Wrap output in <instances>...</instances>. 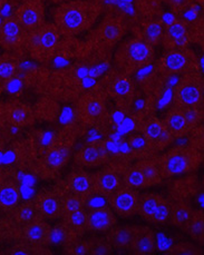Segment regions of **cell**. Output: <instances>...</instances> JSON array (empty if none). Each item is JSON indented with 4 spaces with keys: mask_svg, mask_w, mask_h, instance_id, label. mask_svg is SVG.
<instances>
[{
    "mask_svg": "<svg viewBox=\"0 0 204 255\" xmlns=\"http://www.w3.org/2000/svg\"><path fill=\"white\" fill-rule=\"evenodd\" d=\"M6 2H7V0H0V10H1V9L3 8V6L6 4Z\"/></svg>",
    "mask_w": 204,
    "mask_h": 255,
    "instance_id": "681fc988",
    "label": "cell"
},
{
    "mask_svg": "<svg viewBox=\"0 0 204 255\" xmlns=\"http://www.w3.org/2000/svg\"><path fill=\"white\" fill-rule=\"evenodd\" d=\"M161 196L162 195L156 194V193H144V194H140L137 214L143 220L149 222L151 216L154 213L156 206L159 204Z\"/></svg>",
    "mask_w": 204,
    "mask_h": 255,
    "instance_id": "836d02e7",
    "label": "cell"
},
{
    "mask_svg": "<svg viewBox=\"0 0 204 255\" xmlns=\"http://www.w3.org/2000/svg\"><path fill=\"white\" fill-rule=\"evenodd\" d=\"M77 113L85 124L94 125L103 120L106 113V104L102 94L88 93L79 99Z\"/></svg>",
    "mask_w": 204,
    "mask_h": 255,
    "instance_id": "4fadbf2b",
    "label": "cell"
},
{
    "mask_svg": "<svg viewBox=\"0 0 204 255\" xmlns=\"http://www.w3.org/2000/svg\"><path fill=\"white\" fill-rule=\"evenodd\" d=\"M6 125V120H4V110H3V104L0 102V130L3 128V126Z\"/></svg>",
    "mask_w": 204,
    "mask_h": 255,
    "instance_id": "bcb514c9",
    "label": "cell"
},
{
    "mask_svg": "<svg viewBox=\"0 0 204 255\" xmlns=\"http://www.w3.org/2000/svg\"><path fill=\"white\" fill-rule=\"evenodd\" d=\"M66 192L86 197L92 192V174L85 172L84 169H75L69 174L65 181Z\"/></svg>",
    "mask_w": 204,
    "mask_h": 255,
    "instance_id": "cb8c5ba5",
    "label": "cell"
},
{
    "mask_svg": "<svg viewBox=\"0 0 204 255\" xmlns=\"http://www.w3.org/2000/svg\"><path fill=\"white\" fill-rule=\"evenodd\" d=\"M129 145L130 148L133 153H134L136 156L139 155V157H148L153 155L152 150L150 149V146L148 141L144 138V136L141 133H136L132 135L129 138Z\"/></svg>",
    "mask_w": 204,
    "mask_h": 255,
    "instance_id": "74e56055",
    "label": "cell"
},
{
    "mask_svg": "<svg viewBox=\"0 0 204 255\" xmlns=\"http://www.w3.org/2000/svg\"><path fill=\"white\" fill-rule=\"evenodd\" d=\"M22 1H26V0H22Z\"/></svg>",
    "mask_w": 204,
    "mask_h": 255,
    "instance_id": "816d5d0a",
    "label": "cell"
},
{
    "mask_svg": "<svg viewBox=\"0 0 204 255\" xmlns=\"http://www.w3.org/2000/svg\"><path fill=\"white\" fill-rule=\"evenodd\" d=\"M174 12L181 13L192 6L196 0H163Z\"/></svg>",
    "mask_w": 204,
    "mask_h": 255,
    "instance_id": "ee69618b",
    "label": "cell"
},
{
    "mask_svg": "<svg viewBox=\"0 0 204 255\" xmlns=\"http://www.w3.org/2000/svg\"><path fill=\"white\" fill-rule=\"evenodd\" d=\"M13 17L27 32L39 28L45 22V7L41 0H26L19 6Z\"/></svg>",
    "mask_w": 204,
    "mask_h": 255,
    "instance_id": "7c38bea8",
    "label": "cell"
},
{
    "mask_svg": "<svg viewBox=\"0 0 204 255\" xmlns=\"http://www.w3.org/2000/svg\"><path fill=\"white\" fill-rule=\"evenodd\" d=\"M140 194L135 188L123 184L118 190L107 198L110 207L121 217H131L137 214Z\"/></svg>",
    "mask_w": 204,
    "mask_h": 255,
    "instance_id": "30bf717a",
    "label": "cell"
},
{
    "mask_svg": "<svg viewBox=\"0 0 204 255\" xmlns=\"http://www.w3.org/2000/svg\"><path fill=\"white\" fill-rule=\"evenodd\" d=\"M18 69L19 55L7 51L0 56V80L3 84L17 76Z\"/></svg>",
    "mask_w": 204,
    "mask_h": 255,
    "instance_id": "f546056e",
    "label": "cell"
},
{
    "mask_svg": "<svg viewBox=\"0 0 204 255\" xmlns=\"http://www.w3.org/2000/svg\"><path fill=\"white\" fill-rule=\"evenodd\" d=\"M27 31L20 26L15 17H6L0 23V47L6 51L17 55L23 53Z\"/></svg>",
    "mask_w": 204,
    "mask_h": 255,
    "instance_id": "9c48e42d",
    "label": "cell"
},
{
    "mask_svg": "<svg viewBox=\"0 0 204 255\" xmlns=\"http://www.w3.org/2000/svg\"><path fill=\"white\" fill-rule=\"evenodd\" d=\"M76 238V235L66 226L63 222H60L55 228H50L49 232V244H60L61 247L69 242L70 240Z\"/></svg>",
    "mask_w": 204,
    "mask_h": 255,
    "instance_id": "d590c367",
    "label": "cell"
},
{
    "mask_svg": "<svg viewBox=\"0 0 204 255\" xmlns=\"http://www.w3.org/2000/svg\"><path fill=\"white\" fill-rule=\"evenodd\" d=\"M170 214H171V201L161 196L160 202L156 209L154 211L153 215L151 216L150 223L153 224H165L170 221Z\"/></svg>",
    "mask_w": 204,
    "mask_h": 255,
    "instance_id": "8d00e7d4",
    "label": "cell"
},
{
    "mask_svg": "<svg viewBox=\"0 0 204 255\" xmlns=\"http://www.w3.org/2000/svg\"><path fill=\"white\" fill-rule=\"evenodd\" d=\"M3 92H4V84L0 80V95H1Z\"/></svg>",
    "mask_w": 204,
    "mask_h": 255,
    "instance_id": "c3c4849f",
    "label": "cell"
},
{
    "mask_svg": "<svg viewBox=\"0 0 204 255\" xmlns=\"http://www.w3.org/2000/svg\"><path fill=\"white\" fill-rule=\"evenodd\" d=\"M156 248L155 234L148 226H134L129 250L137 255L153 254Z\"/></svg>",
    "mask_w": 204,
    "mask_h": 255,
    "instance_id": "44dd1931",
    "label": "cell"
},
{
    "mask_svg": "<svg viewBox=\"0 0 204 255\" xmlns=\"http://www.w3.org/2000/svg\"><path fill=\"white\" fill-rule=\"evenodd\" d=\"M68 159V148L64 145L55 144L47 150L44 162L50 169H58L63 167Z\"/></svg>",
    "mask_w": 204,
    "mask_h": 255,
    "instance_id": "1f68e13d",
    "label": "cell"
},
{
    "mask_svg": "<svg viewBox=\"0 0 204 255\" xmlns=\"http://www.w3.org/2000/svg\"><path fill=\"white\" fill-rule=\"evenodd\" d=\"M196 1H197V2H199V3H200V4H202V6H203V3H204V0H196Z\"/></svg>",
    "mask_w": 204,
    "mask_h": 255,
    "instance_id": "f907efd6",
    "label": "cell"
},
{
    "mask_svg": "<svg viewBox=\"0 0 204 255\" xmlns=\"http://www.w3.org/2000/svg\"><path fill=\"white\" fill-rule=\"evenodd\" d=\"M107 160V150L102 141L91 143L80 148L75 156V163L80 167L102 166Z\"/></svg>",
    "mask_w": 204,
    "mask_h": 255,
    "instance_id": "d6986e66",
    "label": "cell"
},
{
    "mask_svg": "<svg viewBox=\"0 0 204 255\" xmlns=\"http://www.w3.org/2000/svg\"><path fill=\"white\" fill-rule=\"evenodd\" d=\"M63 223L72 231L76 236H82L87 232L86 222H87V211L85 209L76 210L61 215Z\"/></svg>",
    "mask_w": 204,
    "mask_h": 255,
    "instance_id": "83f0119b",
    "label": "cell"
},
{
    "mask_svg": "<svg viewBox=\"0 0 204 255\" xmlns=\"http://www.w3.org/2000/svg\"><path fill=\"white\" fill-rule=\"evenodd\" d=\"M102 12V6L92 0H70L54 12V23L61 35L76 36L88 30Z\"/></svg>",
    "mask_w": 204,
    "mask_h": 255,
    "instance_id": "6da1fadb",
    "label": "cell"
},
{
    "mask_svg": "<svg viewBox=\"0 0 204 255\" xmlns=\"http://www.w3.org/2000/svg\"><path fill=\"white\" fill-rule=\"evenodd\" d=\"M164 31V23L158 18H148L137 25L136 37L149 42L153 47L158 46L162 41Z\"/></svg>",
    "mask_w": 204,
    "mask_h": 255,
    "instance_id": "603a6c76",
    "label": "cell"
},
{
    "mask_svg": "<svg viewBox=\"0 0 204 255\" xmlns=\"http://www.w3.org/2000/svg\"><path fill=\"white\" fill-rule=\"evenodd\" d=\"M193 213V209L190 203L183 198L177 201H171V214L170 223L183 230Z\"/></svg>",
    "mask_w": 204,
    "mask_h": 255,
    "instance_id": "4316f807",
    "label": "cell"
},
{
    "mask_svg": "<svg viewBox=\"0 0 204 255\" xmlns=\"http://www.w3.org/2000/svg\"><path fill=\"white\" fill-rule=\"evenodd\" d=\"M198 68V58L194 51L189 48L167 49L158 63L156 69L162 76H174L194 72Z\"/></svg>",
    "mask_w": 204,
    "mask_h": 255,
    "instance_id": "5b68a950",
    "label": "cell"
},
{
    "mask_svg": "<svg viewBox=\"0 0 204 255\" xmlns=\"http://www.w3.org/2000/svg\"><path fill=\"white\" fill-rule=\"evenodd\" d=\"M133 232H134V226L132 225H123V226H113L107 231L106 240L110 242L113 249L117 250H126L130 248Z\"/></svg>",
    "mask_w": 204,
    "mask_h": 255,
    "instance_id": "484cf974",
    "label": "cell"
},
{
    "mask_svg": "<svg viewBox=\"0 0 204 255\" xmlns=\"http://www.w3.org/2000/svg\"><path fill=\"white\" fill-rule=\"evenodd\" d=\"M154 47L139 37H132L121 42L115 53L116 69L127 75L148 67L154 61Z\"/></svg>",
    "mask_w": 204,
    "mask_h": 255,
    "instance_id": "7a4b0ae2",
    "label": "cell"
},
{
    "mask_svg": "<svg viewBox=\"0 0 204 255\" xmlns=\"http://www.w3.org/2000/svg\"><path fill=\"white\" fill-rule=\"evenodd\" d=\"M184 232H187L191 238L200 244L204 242V214L200 210L194 211L188 221V223L183 228Z\"/></svg>",
    "mask_w": 204,
    "mask_h": 255,
    "instance_id": "4dcf8cb0",
    "label": "cell"
},
{
    "mask_svg": "<svg viewBox=\"0 0 204 255\" xmlns=\"http://www.w3.org/2000/svg\"><path fill=\"white\" fill-rule=\"evenodd\" d=\"M127 30L124 17L110 13L104 17L102 22L92 34L93 41L101 48H113L121 41Z\"/></svg>",
    "mask_w": 204,
    "mask_h": 255,
    "instance_id": "52a82bcc",
    "label": "cell"
},
{
    "mask_svg": "<svg viewBox=\"0 0 204 255\" xmlns=\"http://www.w3.org/2000/svg\"><path fill=\"white\" fill-rule=\"evenodd\" d=\"M34 201L36 211L39 216L45 220L61 219L63 209H61L60 195L53 191H45L38 194Z\"/></svg>",
    "mask_w": 204,
    "mask_h": 255,
    "instance_id": "ac0fdd59",
    "label": "cell"
},
{
    "mask_svg": "<svg viewBox=\"0 0 204 255\" xmlns=\"http://www.w3.org/2000/svg\"><path fill=\"white\" fill-rule=\"evenodd\" d=\"M136 166L141 169V172L143 173V175L148 182L149 186L158 185L162 182V175H161L160 166L158 163V158H153L152 156L143 157L137 162Z\"/></svg>",
    "mask_w": 204,
    "mask_h": 255,
    "instance_id": "f1b7e54d",
    "label": "cell"
},
{
    "mask_svg": "<svg viewBox=\"0 0 204 255\" xmlns=\"http://www.w3.org/2000/svg\"><path fill=\"white\" fill-rule=\"evenodd\" d=\"M116 223L115 213L110 206L104 205L87 211L86 229L89 232H107Z\"/></svg>",
    "mask_w": 204,
    "mask_h": 255,
    "instance_id": "ffe728a7",
    "label": "cell"
},
{
    "mask_svg": "<svg viewBox=\"0 0 204 255\" xmlns=\"http://www.w3.org/2000/svg\"><path fill=\"white\" fill-rule=\"evenodd\" d=\"M123 184L129 187L135 188V190H139V188H146L150 187L148 182L143 175V173L141 172V169L134 165V166L130 167L126 169L123 174Z\"/></svg>",
    "mask_w": 204,
    "mask_h": 255,
    "instance_id": "e575fe53",
    "label": "cell"
},
{
    "mask_svg": "<svg viewBox=\"0 0 204 255\" xmlns=\"http://www.w3.org/2000/svg\"><path fill=\"white\" fill-rule=\"evenodd\" d=\"M10 214L12 215L13 221L20 226L29 223L38 215L34 201H26L19 204L13 209Z\"/></svg>",
    "mask_w": 204,
    "mask_h": 255,
    "instance_id": "d6a6232c",
    "label": "cell"
},
{
    "mask_svg": "<svg viewBox=\"0 0 204 255\" xmlns=\"http://www.w3.org/2000/svg\"><path fill=\"white\" fill-rule=\"evenodd\" d=\"M140 128V133L144 136L153 154L169 147L174 139L165 127L164 123L155 116L146 117L141 123Z\"/></svg>",
    "mask_w": 204,
    "mask_h": 255,
    "instance_id": "ba28073f",
    "label": "cell"
},
{
    "mask_svg": "<svg viewBox=\"0 0 204 255\" xmlns=\"http://www.w3.org/2000/svg\"><path fill=\"white\" fill-rule=\"evenodd\" d=\"M192 41L191 23L184 19H174L164 26L161 44H163L165 50L188 48Z\"/></svg>",
    "mask_w": 204,
    "mask_h": 255,
    "instance_id": "8fae6325",
    "label": "cell"
},
{
    "mask_svg": "<svg viewBox=\"0 0 204 255\" xmlns=\"http://www.w3.org/2000/svg\"><path fill=\"white\" fill-rule=\"evenodd\" d=\"M4 120L7 125L22 128L34 123L35 113L30 106L19 101H10L3 104Z\"/></svg>",
    "mask_w": 204,
    "mask_h": 255,
    "instance_id": "e0dca14e",
    "label": "cell"
},
{
    "mask_svg": "<svg viewBox=\"0 0 204 255\" xmlns=\"http://www.w3.org/2000/svg\"><path fill=\"white\" fill-rule=\"evenodd\" d=\"M182 111L184 113V116L187 118L190 128H191V130L196 129L201 124V121L203 118L202 107H186L182 108Z\"/></svg>",
    "mask_w": 204,
    "mask_h": 255,
    "instance_id": "7bdbcfd3",
    "label": "cell"
},
{
    "mask_svg": "<svg viewBox=\"0 0 204 255\" xmlns=\"http://www.w3.org/2000/svg\"><path fill=\"white\" fill-rule=\"evenodd\" d=\"M22 84L20 83V80L17 78V76L4 83V91H8L10 94H13V95L20 92Z\"/></svg>",
    "mask_w": 204,
    "mask_h": 255,
    "instance_id": "f6af8a7d",
    "label": "cell"
},
{
    "mask_svg": "<svg viewBox=\"0 0 204 255\" xmlns=\"http://www.w3.org/2000/svg\"><path fill=\"white\" fill-rule=\"evenodd\" d=\"M164 125L170 134L173 136V138H180L192 131L187 122V118L184 116V113L181 107L174 105L167 113L164 118Z\"/></svg>",
    "mask_w": 204,
    "mask_h": 255,
    "instance_id": "7402d4cb",
    "label": "cell"
},
{
    "mask_svg": "<svg viewBox=\"0 0 204 255\" xmlns=\"http://www.w3.org/2000/svg\"><path fill=\"white\" fill-rule=\"evenodd\" d=\"M88 242V254L91 255H108L113 251V247L106 238L94 236L87 240Z\"/></svg>",
    "mask_w": 204,
    "mask_h": 255,
    "instance_id": "f35d334b",
    "label": "cell"
},
{
    "mask_svg": "<svg viewBox=\"0 0 204 255\" xmlns=\"http://www.w3.org/2000/svg\"><path fill=\"white\" fill-rule=\"evenodd\" d=\"M201 162V153L197 148L188 146L173 147L158 157L161 175L163 178L192 173L200 166Z\"/></svg>",
    "mask_w": 204,
    "mask_h": 255,
    "instance_id": "3957f363",
    "label": "cell"
},
{
    "mask_svg": "<svg viewBox=\"0 0 204 255\" xmlns=\"http://www.w3.org/2000/svg\"><path fill=\"white\" fill-rule=\"evenodd\" d=\"M50 226L45 219L37 215L29 223L21 226L19 238L22 243L34 248H45L49 242Z\"/></svg>",
    "mask_w": 204,
    "mask_h": 255,
    "instance_id": "9a60e30c",
    "label": "cell"
},
{
    "mask_svg": "<svg viewBox=\"0 0 204 255\" xmlns=\"http://www.w3.org/2000/svg\"><path fill=\"white\" fill-rule=\"evenodd\" d=\"M4 179H6V176H4V172L1 168H0V184H1Z\"/></svg>",
    "mask_w": 204,
    "mask_h": 255,
    "instance_id": "7dc6e473",
    "label": "cell"
},
{
    "mask_svg": "<svg viewBox=\"0 0 204 255\" xmlns=\"http://www.w3.org/2000/svg\"><path fill=\"white\" fill-rule=\"evenodd\" d=\"M167 253L172 255H201L203 252L198 245L189 242H181L171 247Z\"/></svg>",
    "mask_w": 204,
    "mask_h": 255,
    "instance_id": "b9f144b4",
    "label": "cell"
},
{
    "mask_svg": "<svg viewBox=\"0 0 204 255\" xmlns=\"http://www.w3.org/2000/svg\"><path fill=\"white\" fill-rule=\"evenodd\" d=\"M20 203V190L12 179H4L0 184V212L10 213Z\"/></svg>",
    "mask_w": 204,
    "mask_h": 255,
    "instance_id": "d4e9b609",
    "label": "cell"
},
{
    "mask_svg": "<svg viewBox=\"0 0 204 255\" xmlns=\"http://www.w3.org/2000/svg\"><path fill=\"white\" fill-rule=\"evenodd\" d=\"M82 236H76L69 242L64 245L65 252L70 255H85L88 254V242L87 240L80 239Z\"/></svg>",
    "mask_w": 204,
    "mask_h": 255,
    "instance_id": "60d3db41",
    "label": "cell"
},
{
    "mask_svg": "<svg viewBox=\"0 0 204 255\" xmlns=\"http://www.w3.org/2000/svg\"><path fill=\"white\" fill-rule=\"evenodd\" d=\"M104 89L107 95L117 101H129L135 92L134 83L130 75L120 70H113L104 78Z\"/></svg>",
    "mask_w": 204,
    "mask_h": 255,
    "instance_id": "5bb4252c",
    "label": "cell"
},
{
    "mask_svg": "<svg viewBox=\"0 0 204 255\" xmlns=\"http://www.w3.org/2000/svg\"><path fill=\"white\" fill-rule=\"evenodd\" d=\"M60 202L61 209H63V214L84 209V197L75 194V193L65 192L64 195H60Z\"/></svg>",
    "mask_w": 204,
    "mask_h": 255,
    "instance_id": "ab89813d",
    "label": "cell"
},
{
    "mask_svg": "<svg viewBox=\"0 0 204 255\" xmlns=\"http://www.w3.org/2000/svg\"><path fill=\"white\" fill-rule=\"evenodd\" d=\"M204 99V84L198 70L182 75L174 88L175 105L182 108L202 107Z\"/></svg>",
    "mask_w": 204,
    "mask_h": 255,
    "instance_id": "8992f818",
    "label": "cell"
},
{
    "mask_svg": "<svg viewBox=\"0 0 204 255\" xmlns=\"http://www.w3.org/2000/svg\"><path fill=\"white\" fill-rule=\"evenodd\" d=\"M123 185L120 174L112 166L99 169L92 175V192L105 198L110 197Z\"/></svg>",
    "mask_w": 204,
    "mask_h": 255,
    "instance_id": "2e32d148",
    "label": "cell"
},
{
    "mask_svg": "<svg viewBox=\"0 0 204 255\" xmlns=\"http://www.w3.org/2000/svg\"><path fill=\"white\" fill-rule=\"evenodd\" d=\"M60 31L55 23L44 22L37 29L27 32L25 50L38 61L50 60L58 50Z\"/></svg>",
    "mask_w": 204,
    "mask_h": 255,
    "instance_id": "277c9868",
    "label": "cell"
}]
</instances>
